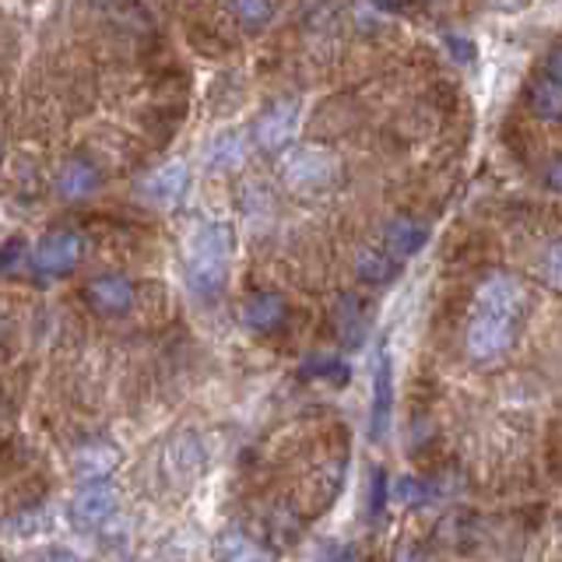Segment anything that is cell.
Listing matches in <instances>:
<instances>
[{
    "label": "cell",
    "mask_w": 562,
    "mask_h": 562,
    "mask_svg": "<svg viewBox=\"0 0 562 562\" xmlns=\"http://www.w3.org/2000/svg\"><path fill=\"white\" fill-rule=\"evenodd\" d=\"M544 78L555 81L562 88V43L549 49V57H544Z\"/></svg>",
    "instance_id": "obj_26"
},
{
    "label": "cell",
    "mask_w": 562,
    "mask_h": 562,
    "mask_svg": "<svg viewBox=\"0 0 562 562\" xmlns=\"http://www.w3.org/2000/svg\"><path fill=\"white\" fill-rule=\"evenodd\" d=\"M544 187L562 193V155H555L549 166H544Z\"/></svg>",
    "instance_id": "obj_27"
},
{
    "label": "cell",
    "mask_w": 562,
    "mask_h": 562,
    "mask_svg": "<svg viewBox=\"0 0 562 562\" xmlns=\"http://www.w3.org/2000/svg\"><path fill=\"white\" fill-rule=\"evenodd\" d=\"M29 562H81V555L64 549V544H53V549H40L35 555H29Z\"/></svg>",
    "instance_id": "obj_25"
},
{
    "label": "cell",
    "mask_w": 562,
    "mask_h": 562,
    "mask_svg": "<svg viewBox=\"0 0 562 562\" xmlns=\"http://www.w3.org/2000/svg\"><path fill=\"white\" fill-rule=\"evenodd\" d=\"M85 299L92 303V310L116 316L123 310H131V303H134V285H131V278H123V274H99V278L88 281Z\"/></svg>",
    "instance_id": "obj_13"
},
{
    "label": "cell",
    "mask_w": 562,
    "mask_h": 562,
    "mask_svg": "<svg viewBox=\"0 0 562 562\" xmlns=\"http://www.w3.org/2000/svg\"><path fill=\"white\" fill-rule=\"evenodd\" d=\"M4 327H8V324H4V316H0V334H4Z\"/></svg>",
    "instance_id": "obj_29"
},
{
    "label": "cell",
    "mask_w": 562,
    "mask_h": 562,
    "mask_svg": "<svg viewBox=\"0 0 562 562\" xmlns=\"http://www.w3.org/2000/svg\"><path fill=\"white\" fill-rule=\"evenodd\" d=\"M123 461V450L113 443V439H88L81 443L75 453H70V471H75V479L92 485V482H105L110 474L120 468Z\"/></svg>",
    "instance_id": "obj_8"
},
{
    "label": "cell",
    "mask_w": 562,
    "mask_h": 562,
    "mask_svg": "<svg viewBox=\"0 0 562 562\" xmlns=\"http://www.w3.org/2000/svg\"><path fill=\"white\" fill-rule=\"evenodd\" d=\"M211 555L215 562H268L263 549H257V541L250 535H243L239 527H225L211 541Z\"/></svg>",
    "instance_id": "obj_16"
},
{
    "label": "cell",
    "mask_w": 562,
    "mask_h": 562,
    "mask_svg": "<svg viewBox=\"0 0 562 562\" xmlns=\"http://www.w3.org/2000/svg\"><path fill=\"white\" fill-rule=\"evenodd\" d=\"M394 499L401 506H426L432 499V488L422 479H397L394 482Z\"/></svg>",
    "instance_id": "obj_22"
},
{
    "label": "cell",
    "mask_w": 562,
    "mask_h": 562,
    "mask_svg": "<svg viewBox=\"0 0 562 562\" xmlns=\"http://www.w3.org/2000/svg\"><path fill=\"white\" fill-rule=\"evenodd\" d=\"M383 499H386V479H383V471H376L373 474V499H369V509L376 514V509L383 506Z\"/></svg>",
    "instance_id": "obj_28"
},
{
    "label": "cell",
    "mask_w": 562,
    "mask_h": 562,
    "mask_svg": "<svg viewBox=\"0 0 562 562\" xmlns=\"http://www.w3.org/2000/svg\"><path fill=\"white\" fill-rule=\"evenodd\" d=\"M233 14L243 29H260L263 22H271L274 18V8L260 4V0H239V4H233Z\"/></svg>",
    "instance_id": "obj_21"
},
{
    "label": "cell",
    "mask_w": 562,
    "mask_h": 562,
    "mask_svg": "<svg viewBox=\"0 0 562 562\" xmlns=\"http://www.w3.org/2000/svg\"><path fill=\"white\" fill-rule=\"evenodd\" d=\"M239 321L250 330H274L281 321H285V299L278 292H254L243 299L239 306Z\"/></svg>",
    "instance_id": "obj_14"
},
{
    "label": "cell",
    "mask_w": 562,
    "mask_h": 562,
    "mask_svg": "<svg viewBox=\"0 0 562 562\" xmlns=\"http://www.w3.org/2000/svg\"><path fill=\"white\" fill-rule=\"evenodd\" d=\"M426 243H429V225L426 222L412 218V215H397V218H391V222L383 225L380 250L401 263L404 257H415Z\"/></svg>",
    "instance_id": "obj_10"
},
{
    "label": "cell",
    "mask_w": 562,
    "mask_h": 562,
    "mask_svg": "<svg viewBox=\"0 0 562 562\" xmlns=\"http://www.w3.org/2000/svg\"><path fill=\"white\" fill-rule=\"evenodd\" d=\"M187 183H190V169L183 158H169V162L162 166H155L148 169L145 176L137 180V198L151 204V207H176L183 201V193H187Z\"/></svg>",
    "instance_id": "obj_3"
},
{
    "label": "cell",
    "mask_w": 562,
    "mask_h": 562,
    "mask_svg": "<svg viewBox=\"0 0 562 562\" xmlns=\"http://www.w3.org/2000/svg\"><path fill=\"white\" fill-rule=\"evenodd\" d=\"M85 254V239L70 228H57L46 233L40 243L32 246V268L40 274H67L70 268H78V260Z\"/></svg>",
    "instance_id": "obj_7"
},
{
    "label": "cell",
    "mask_w": 562,
    "mask_h": 562,
    "mask_svg": "<svg viewBox=\"0 0 562 562\" xmlns=\"http://www.w3.org/2000/svg\"><path fill=\"white\" fill-rule=\"evenodd\" d=\"M243 134L239 131H218L215 137L207 140V148H204V162L211 169H228V166H236L239 158H243Z\"/></svg>",
    "instance_id": "obj_19"
},
{
    "label": "cell",
    "mask_w": 562,
    "mask_h": 562,
    "mask_svg": "<svg viewBox=\"0 0 562 562\" xmlns=\"http://www.w3.org/2000/svg\"><path fill=\"white\" fill-rule=\"evenodd\" d=\"M303 373L306 376H334V380H345L348 369H345L341 359H334V356H310L306 366H303Z\"/></svg>",
    "instance_id": "obj_24"
},
{
    "label": "cell",
    "mask_w": 562,
    "mask_h": 562,
    "mask_svg": "<svg viewBox=\"0 0 562 562\" xmlns=\"http://www.w3.org/2000/svg\"><path fill=\"white\" fill-rule=\"evenodd\" d=\"M120 506V492L105 482H92V485H81L70 499V517L81 527H99L105 524Z\"/></svg>",
    "instance_id": "obj_9"
},
{
    "label": "cell",
    "mask_w": 562,
    "mask_h": 562,
    "mask_svg": "<svg viewBox=\"0 0 562 562\" xmlns=\"http://www.w3.org/2000/svg\"><path fill=\"white\" fill-rule=\"evenodd\" d=\"M394 412V373H391V356L380 351L376 369H373V412H369V436L383 439L386 426H391Z\"/></svg>",
    "instance_id": "obj_12"
},
{
    "label": "cell",
    "mask_w": 562,
    "mask_h": 562,
    "mask_svg": "<svg viewBox=\"0 0 562 562\" xmlns=\"http://www.w3.org/2000/svg\"><path fill=\"white\" fill-rule=\"evenodd\" d=\"M474 310L488 313V316H503V321L517 324L527 310L524 281L514 274H488L479 285V295H474Z\"/></svg>",
    "instance_id": "obj_4"
},
{
    "label": "cell",
    "mask_w": 562,
    "mask_h": 562,
    "mask_svg": "<svg viewBox=\"0 0 562 562\" xmlns=\"http://www.w3.org/2000/svg\"><path fill=\"white\" fill-rule=\"evenodd\" d=\"M401 271V263L394 257H386L380 246H359L356 254V274L369 285H386V281H394Z\"/></svg>",
    "instance_id": "obj_17"
},
{
    "label": "cell",
    "mask_w": 562,
    "mask_h": 562,
    "mask_svg": "<svg viewBox=\"0 0 562 562\" xmlns=\"http://www.w3.org/2000/svg\"><path fill=\"white\" fill-rule=\"evenodd\" d=\"M338 169H341V162L330 148L303 145L285 155V162H281V180H285V187L295 193H310V190H324L334 176H338Z\"/></svg>",
    "instance_id": "obj_2"
},
{
    "label": "cell",
    "mask_w": 562,
    "mask_h": 562,
    "mask_svg": "<svg viewBox=\"0 0 562 562\" xmlns=\"http://www.w3.org/2000/svg\"><path fill=\"white\" fill-rule=\"evenodd\" d=\"M99 187V169L95 162H88L85 155L67 158V162L57 169V193L64 201H81Z\"/></svg>",
    "instance_id": "obj_15"
},
{
    "label": "cell",
    "mask_w": 562,
    "mask_h": 562,
    "mask_svg": "<svg viewBox=\"0 0 562 562\" xmlns=\"http://www.w3.org/2000/svg\"><path fill=\"white\" fill-rule=\"evenodd\" d=\"M514 345V324L503 321V316H488V313H479L468 321V330H464V348L474 362H492L509 351Z\"/></svg>",
    "instance_id": "obj_5"
},
{
    "label": "cell",
    "mask_w": 562,
    "mask_h": 562,
    "mask_svg": "<svg viewBox=\"0 0 562 562\" xmlns=\"http://www.w3.org/2000/svg\"><path fill=\"white\" fill-rule=\"evenodd\" d=\"M166 471L172 474L176 482H190V479H198V474L204 471V443H201V436L198 432H176L169 436V443H166Z\"/></svg>",
    "instance_id": "obj_11"
},
{
    "label": "cell",
    "mask_w": 562,
    "mask_h": 562,
    "mask_svg": "<svg viewBox=\"0 0 562 562\" xmlns=\"http://www.w3.org/2000/svg\"><path fill=\"white\" fill-rule=\"evenodd\" d=\"M299 116H303V102L299 99H278L263 110L254 123V140L263 151H281L295 140Z\"/></svg>",
    "instance_id": "obj_6"
},
{
    "label": "cell",
    "mask_w": 562,
    "mask_h": 562,
    "mask_svg": "<svg viewBox=\"0 0 562 562\" xmlns=\"http://www.w3.org/2000/svg\"><path fill=\"white\" fill-rule=\"evenodd\" d=\"M233 228L222 222H201L187 236V285L198 295H215L233 260Z\"/></svg>",
    "instance_id": "obj_1"
},
{
    "label": "cell",
    "mask_w": 562,
    "mask_h": 562,
    "mask_svg": "<svg viewBox=\"0 0 562 562\" xmlns=\"http://www.w3.org/2000/svg\"><path fill=\"white\" fill-rule=\"evenodd\" d=\"M541 278L549 281L552 289L562 292V236L544 246V254H541Z\"/></svg>",
    "instance_id": "obj_23"
},
{
    "label": "cell",
    "mask_w": 562,
    "mask_h": 562,
    "mask_svg": "<svg viewBox=\"0 0 562 562\" xmlns=\"http://www.w3.org/2000/svg\"><path fill=\"white\" fill-rule=\"evenodd\" d=\"M527 105L541 120H562V88L549 78H538L527 88Z\"/></svg>",
    "instance_id": "obj_20"
},
{
    "label": "cell",
    "mask_w": 562,
    "mask_h": 562,
    "mask_svg": "<svg viewBox=\"0 0 562 562\" xmlns=\"http://www.w3.org/2000/svg\"><path fill=\"white\" fill-rule=\"evenodd\" d=\"M334 324H338V334L345 345H359L366 338V306L359 295L345 292L338 299V310H334Z\"/></svg>",
    "instance_id": "obj_18"
}]
</instances>
